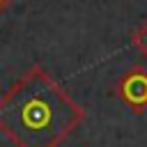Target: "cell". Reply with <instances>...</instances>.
Returning <instances> with one entry per match:
<instances>
[{
	"label": "cell",
	"mask_w": 147,
	"mask_h": 147,
	"mask_svg": "<svg viewBox=\"0 0 147 147\" xmlns=\"http://www.w3.org/2000/svg\"><path fill=\"white\" fill-rule=\"evenodd\" d=\"M85 119L41 64H32L0 96V133L14 147H60Z\"/></svg>",
	"instance_id": "6da1fadb"
},
{
	"label": "cell",
	"mask_w": 147,
	"mask_h": 147,
	"mask_svg": "<svg viewBox=\"0 0 147 147\" xmlns=\"http://www.w3.org/2000/svg\"><path fill=\"white\" fill-rule=\"evenodd\" d=\"M117 99L136 115L147 110V71L142 67H131L115 85Z\"/></svg>",
	"instance_id": "7a4b0ae2"
},
{
	"label": "cell",
	"mask_w": 147,
	"mask_h": 147,
	"mask_svg": "<svg viewBox=\"0 0 147 147\" xmlns=\"http://www.w3.org/2000/svg\"><path fill=\"white\" fill-rule=\"evenodd\" d=\"M131 44L147 57V21H142V23L131 32Z\"/></svg>",
	"instance_id": "3957f363"
},
{
	"label": "cell",
	"mask_w": 147,
	"mask_h": 147,
	"mask_svg": "<svg viewBox=\"0 0 147 147\" xmlns=\"http://www.w3.org/2000/svg\"><path fill=\"white\" fill-rule=\"evenodd\" d=\"M7 2H9V0H0V11H2L5 7H7Z\"/></svg>",
	"instance_id": "277c9868"
}]
</instances>
